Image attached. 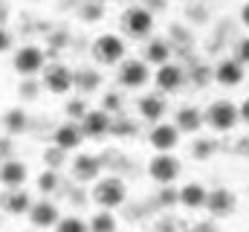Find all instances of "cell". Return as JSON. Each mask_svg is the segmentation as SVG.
<instances>
[{
  "mask_svg": "<svg viewBox=\"0 0 249 232\" xmlns=\"http://www.w3.org/2000/svg\"><path fill=\"white\" fill-rule=\"evenodd\" d=\"M93 203L102 206V209H119L124 200H127V183L116 174H107V177H99L93 192H90Z\"/></svg>",
  "mask_w": 249,
  "mask_h": 232,
  "instance_id": "6da1fadb",
  "label": "cell"
},
{
  "mask_svg": "<svg viewBox=\"0 0 249 232\" xmlns=\"http://www.w3.org/2000/svg\"><path fill=\"white\" fill-rule=\"evenodd\" d=\"M119 23H122V32L133 41H148L154 35V12L148 6H127Z\"/></svg>",
  "mask_w": 249,
  "mask_h": 232,
  "instance_id": "7a4b0ae2",
  "label": "cell"
},
{
  "mask_svg": "<svg viewBox=\"0 0 249 232\" xmlns=\"http://www.w3.org/2000/svg\"><path fill=\"white\" fill-rule=\"evenodd\" d=\"M203 119H206V128H212L217 134H226V131H232L241 122V111L229 99H214L212 105L203 108Z\"/></svg>",
  "mask_w": 249,
  "mask_h": 232,
  "instance_id": "3957f363",
  "label": "cell"
},
{
  "mask_svg": "<svg viewBox=\"0 0 249 232\" xmlns=\"http://www.w3.org/2000/svg\"><path fill=\"white\" fill-rule=\"evenodd\" d=\"M41 84L44 90H50L53 96H67L72 87H75V76L72 70L61 64V61H50L44 70H41Z\"/></svg>",
  "mask_w": 249,
  "mask_h": 232,
  "instance_id": "277c9868",
  "label": "cell"
},
{
  "mask_svg": "<svg viewBox=\"0 0 249 232\" xmlns=\"http://www.w3.org/2000/svg\"><path fill=\"white\" fill-rule=\"evenodd\" d=\"M90 56L96 58L99 64H105V67H113V64H122V61H124V56H127V47H124V41L119 38V35L105 32V35H99V38L93 41Z\"/></svg>",
  "mask_w": 249,
  "mask_h": 232,
  "instance_id": "5b68a950",
  "label": "cell"
},
{
  "mask_svg": "<svg viewBox=\"0 0 249 232\" xmlns=\"http://www.w3.org/2000/svg\"><path fill=\"white\" fill-rule=\"evenodd\" d=\"M180 174H183V163L171 151H157L148 163V177L160 186H171L174 180H180Z\"/></svg>",
  "mask_w": 249,
  "mask_h": 232,
  "instance_id": "8992f818",
  "label": "cell"
},
{
  "mask_svg": "<svg viewBox=\"0 0 249 232\" xmlns=\"http://www.w3.org/2000/svg\"><path fill=\"white\" fill-rule=\"evenodd\" d=\"M116 81L124 90H139L151 81V70H148V61L145 58H124L116 70Z\"/></svg>",
  "mask_w": 249,
  "mask_h": 232,
  "instance_id": "52a82bcc",
  "label": "cell"
},
{
  "mask_svg": "<svg viewBox=\"0 0 249 232\" xmlns=\"http://www.w3.org/2000/svg\"><path fill=\"white\" fill-rule=\"evenodd\" d=\"M203 209L212 215V221L232 218V215L238 212V194H235L232 189H226V186H214V189L209 192V197H206V206H203Z\"/></svg>",
  "mask_w": 249,
  "mask_h": 232,
  "instance_id": "ba28073f",
  "label": "cell"
},
{
  "mask_svg": "<svg viewBox=\"0 0 249 232\" xmlns=\"http://www.w3.org/2000/svg\"><path fill=\"white\" fill-rule=\"evenodd\" d=\"M12 64H15V73H18V76L35 78V76H41V70L47 67V53H44L41 47H35V44H26V47H20V50L15 53Z\"/></svg>",
  "mask_w": 249,
  "mask_h": 232,
  "instance_id": "9c48e42d",
  "label": "cell"
},
{
  "mask_svg": "<svg viewBox=\"0 0 249 232\" xmlns=\"http://www.w3.org/2000/svg\"><path fill=\"white\" fill-rule=\"evenodd\" d=\"M212 76H214V81L220 87H238V84L247 81V64H241L235 56H226L214 64Z\"/></svg>",
  "mask_w": 249,
  "mask_h": 232,
  "instance_id": "30bf717a",
  "label": "cell"
},
{
  "mask_svg": "<svg viewBox=\"0 0 249 232\" xmlns=\"http://www.w3.org/2000/svg\"><path fill=\"white\" fill-rule=\"evenodd\" d=\"M154 84H157L160 93H177V90H183V84H186V70H183V64H177V61L160 64L157 73H154Z\"/></svg>",
  "mask_w": 249,
  "mask_h": 232,
  "instance_id": "8fae6325",
  "label": "cell"
},
{
  "mask_svg": "<svg viewBox=\"0 0 249 232\" xmlns=\"http://www.w3.org/2000/svg\"><path fill=\"white\" fill-rule=\"evenodd\" d=\"M78 125L84 131V139H105L113 131V114H107L105 108H96V111H87L81 116Z\"/></svg>",
  "mask_w": 249,
  "mask_h": 232,
  "instance_id": "7c38bea8",
  "label": "cell"
},
{
  "mask_svg": "<svg viewBox=\"0 0 249 232\" xmlns=\"http://www.w3.org/2000/svg\"><path fill=\"white\" fill-rule=\"evenodd\" d=\"M148 142L154 151H174L180 145V128L174 122H154L148 131Z\"/></svg>",
  "mask_w": 249,
  "mask_h": 232,
  "instance_id": "4fadbf2b",
  "label": "cell"
},
{
  "mask_svg": "<svg viewBox=\"0 0 249 232\" xmlns=\"http://www.w3.org/2000/svg\"><path fill=\"white\" fill-rule=\"evenodd\" d=\"M70 172L78 183H96L102 177V160L96 154H78V157H72Z\"/></svg>",
  "mask_w": 249,
  "mask_h": 232,
  "instance_id": "5bb4252c",
  "label": "cell"
},
{
  "mask_svg": "<svg viewBox=\"0 0 249 232\" xmlns=\"http://www.w3.org/2000/svg\"><path fill=\"white\" fill-rule=\"evenodd\" d=\"M81 142H84V131H81V125L72 122V119L61 122V125L53 131V145H58L64 151H75V148H81Z\"/></svg>",
  "mask_w": 249,
  "mask_h": 232,
  "instance_id": "9a60e30c",
  "label": "cell"
},
{
  "mask_svg": "<svg viewBox=\"0 0 249 232\" xmlns=\"http://www.w3.org/2000/svg\"><path fill=\"white\" fill-rule=\"evenodd\" d=\"M29 221L38 230H53L61 221V212H58V206L53 200H35L32 209H29Z\"/></svg>",
  "mask_w": 249,
  "mask_h": 232,
  "instance_id": "2e32d148",
  "label": "cell"
},
{
  "mask_svg": "<svg viewBox=\"0 0 249 232\" xmlns=\"http://www.w3.org/2000/svg\"><path fill=\"white\" fill-rule=\"evenodd\" d=\"M165 111H168V105H165V99L160 96V93H145V96H139V102H136V114L142 116V122H162L165 119Z\"/></svg>",
  "mask_w": 249,
  "mask_h": 232,
  "instance_id": "e0dca14e",
  "label": "cell"
},
{
  "mask_svg": "<svg viewBox=\"0 0 249 232\" xmlns=\"http://www.w3.org/2000/svg\"><path fill=\"white\" fill-rule=\"evenodd\" d=\"M206 197H209V189H206L203 183H197V180H191V183H186V186L177 189V206H183L188 212L203 209V206H206Z\"/></svg>",
  "mask_w": 249,
  "mask_h": 232,
  "instance_id": "ac0fdd59",
  "label": "cell"
},
{
  "mask_svg": "<svg viewBox=\"0 0 249 232\" xmlns=\"http://www.w3.org/2000/svg\"><path fill=\"white\" fill-rule=\"evenodd\" d=\"M26 166L20 163V160H15V157H9V160H3L0 163V186H6V189H20L23 183H26Z\"/></svg>",
  "mask_w": 249,
  "mask_h": 232,
  "instance_id": "d6986e66",
  "label": "cell"
},
{
  "mask_svg": "<svg viewBox=\"0 0 249 232\" xmlns=\"http://www.w3.org/2000/svg\"><path fill=\"white\" fill-rule=\"evenodd\" d=\"M174 125L180 128V134H197V131L206 125V119H203V111H200V108L183 105V108H177V114H174Z\"/></svg>",
  "mask_w": 249,
  "mask_h": 232,
  "instance_id": "ffe728a7",
  "label": "cell"
},
{
  "mask_svg": "<svg viewBox=\"0 0 249 232\" xmlns=\"http://www.w3.org/2000/svg\"><path fill=\"white\" fill-rule=\"evenodd\" d=\"M32 194L26 192V189H9V194H6V200H3V209L9 212V215H29V209H32Z\"/></svg>",
  "mask_w": 249,
  "mask_h": 232,
  "instance_id": "44dd1931",
  "label": "cell"
},
{
  "mask_svg": "<svg viewBox=\"0 0 249 232\" xmlns=\"http://www.w3.org/2000/svg\"><path fill=\"white\" fill-rule=\"evenodd\" d=\"M145 61L154 64V67L171 61V41L168 38H148V44H145Z\"/></svg>",
  "mask_w": 249,
  "mask_h": 232,
  "instance_id": "7402d4cb",
  "label": "cell"
},
{
  "mask_svg": "<svg viewBox=\"0 0 249 232\" xmlns=\"http://www.w3.org/2000/svg\"><path fill=\"white\" fill-rule=\"evenodd\" d=\"M26 128H29V114H26L23 108H9V111L3 114V131H6L9 136L26 134Z\"/></svg>",
  "mask_w": 249,
  "mask_h": 232,
  "instance_id": "603a6c76",
  "label": "cell"
},
{
  "mask_svg": "<svg viewBox=\"0 0 249 232\" xmlns=\"http://www.w3.org/2000/svg\"><path fill=\"white\" fill-rule=\"evenodd\" d=\"M72 76H75V90H81V93H93L102 87V76L93 67H78Z\"/></svg>",
  "mask_w": 249,
  "mask_h": 232,
  "instance_id": "cb8c5ba5",
  "label": "cell"
},
{
  "mask_svg": "<svg viewBox=\"0 0 249 232\" xmlns=\"http://www.w3.org/2000/svg\"><path fill=\"white\" fill-rule=\"evenodd\" d=\"M87 224H90V232H116V230H119V224H116V218H113V212H110V209L96 212Z\"/></svg>",
  "mask_w": 249,
  "mask_h": 232,
  "instance_id": "d4e9b609",
  "label": "cell"
},
{
  "mask_svg": "<svg viewBox=\"0 0 249 232\" xmlns=\"http://www.w3.org/2000/svg\"><path fill=\"white\" fill-rule=\"evenodd\" d=\"M217 154V139H212V136H197L194 142H191V157L194 160H209V157H214Z\"/></svg>",
  "mask_w": 249,
  "mask_h": 232,
  "instance_id": "484cf974",
  "label": "cell"
},
{
  "mask_svg": "<svg viewBox=\"0 0 249 232\" xmlns=\"http://www.w3.org/2000/svg\"><path fill=\"white\" fill-rule=\"evenodd\" d=\"M78 18L84 23H96L105 18V0H84L81 9H78Z\"/></svg>",
  "mask_w": 249,
  "mask_h": 232,
  "instance_id": "4316f807",
  "label": "cell"
},
{
  "mask_svg": "<svg viewBox=\"0 0 249 232\" xmlns=\"http://www.w3.org/2000/svg\"><path fill=\"white\" fill-rule=\"evenodd\" d=\"M53 232H90V224L84 218H78V215H67L53 227Z\"/></svg>",
  "mask_w": 249,
  "mask_h": 232,
  "instance_id": "83f0119b",
  "label": "cell"
},
{
  "mask_svg": "<svg viewBox=\"0 0 249 232\" xmlns=\"http://www.w3.org/2000/svg\"><path fill=\"white\" fill-rule=\"evenodd\" d=\"M58 186H61V177H58L55 169H47L38 177V192L41 194H53V192H58Z\"/></svg>",
  "mask_w": 249,
  "mask_h": 232,
  "instance_id": "f1b7e54d",
  "label": "cell"
},
{
  "mask_svg": "<svg viewBox=\"0 0 249 232\" xmlns=\"http://www.w3.org/2000/svg\"><path fill=\"white\" fill-rule=\"evenodd\" d=\"M87 111H90V108H87V102H84V99H70V102L64 105V114L70 116L72 122H81V116L87 114Z\"/></svg>",
  "mask_w": 249,
  "mask_h": 232,
  "instance_id": "f546056e",
  "label": "cell"
},
{
  "mask_svg": "<svg viewBox=\"0 0 249 232\" xmlns=\"http://www.w3.org/2000/svg\"><path fill=\"white\" fill-rule=\"evenodd\" d=\"M64 154H70V151H64V148H58V145H53V151H47L44 154V163H47V169H61L64 166Z\"/></svg>",
  "mask_w": 249,
  "mask_h": 232,
  "instance_id": "4dcf8cb0",
  "label": "cell"
},
{
  "mask_svg": "<svg viewBox=\"0 0 249 232\" xmlns=\"http://www.w3.org/2000/svg\"><path fill=\"white\" fill-rule=\"evenodd\" d=\"M107 114L113 111H122V93H105V105H102Z\"/></svg>",
  "mask_w": 249,
  "mask_h": 232,
  "instance_id": "1f68e13d",
  "label": "cell"
},
{
  "mask_svg": "<svg viewBox=\"0 0 249 232\" xmlns=\"http://www.w3.org/2000/svg\"><path fill=\"white\" fill-rule=\"evenodd\" d=\"M157 200H160L162 206H177V192H174L171 186H162L160 194H157Z\"/></svg>",
  "mask_w": 249,
  "mask_h": 232,
  "instance_id": "d6a6232c",
  "label": "cell"
},
{
  "mask_svg": "<svg viewBox=\"0 0 249 232\" xmlns=\"http://www.w3.org/2000/svg\"><path fill=\"white\" fill-rule=\"evenodd\" d=\"M235 58H238L241 64H247V67H249V35H247V38H241V41L235 44Z\"/></svg>",
  "mask_w": 249,
  "mask_h": 232,
  "instance_id": "836d02e7",
  "label": "cell"
},
{
  "mask_svg": "<svg viewBox=\"0 0 249 232\" xmlns=\"http://www.w3.org/2000/svg\"><path fill=\"white\" fill-rule=\"evenodd\" d=\"M136 131V125L133 122H127V119H122L119 116V122H113V131L110 134H116V136H122V134H133Z\"/></svg>",
  "mask_w": 249,
  "mask_h": 232,
  "instance_id": "e575fe53",
  "label": "cell"
},
{
  "mask_svg": "<svg viewBox=\"0 0 249 232\" xmlns=\"http://www.w3.org/2000/svg\"><path fill=\"white\" fill-rule=\"evenodd\" d=\"M12 47H15V38H12V32H9L6 26H0V56H3V53H9Z\"/></svg>",
  "mask_w": 249,
  "mask_h": 232,
  "instance_id": "d590c367",
  "label": "cell"
},
{
  "mask_svg": "<svg viewBox=\"0 0 249 232\" xmlns=\"http://www.w3.org/2000/svg\"><path fill=\"white\" fill-rule=\"evenodd\" d=\"M20 96L23 99H38V84L35 81H23L20 84Z\"/></svg>",
  "mask_w": 249,
  "mask_h": 232,
  "instance_id": "8d00e7d4",
  "label": "cell"
},
{
  "mask_svg": "<svg viewBox=\"0 0 249 232\" xmlns=\"http://www.w3.org/2000/svg\"><path fill=\"white\" fill-rule=\"evenodd\" d=\"M12 157V139L9 136H0V163Z\"/></svg>",
  "mask_w": 249,
  "mask_h": 232,
  "instance_id": "74e56055",
  "label": "cell"
},
{
  "mask_svg": "<svg viewBox=\"0 0 249 232\" xmlns=\"http://www.w3.org/2000/svg\"><path fill=\"white\" fill-rule=\"evenodd\" d=\"M191 232H220V230H217L212 221H200V224H194V230Z\"/></svg>",
  "mask_w": 249,
  "mask_h": 232,
  "instance_id": "f35d334b",
  "label": "cell"
},
{
  "mask_svg": "<svg viewBox=\"0 0 249 232\" xmlns=\"http://www.w3.org/2000/svg\"><path fill=\"white\" fill-rule=\"evenodd\" d=\"M238 111H241V122H244V125H249V96L241 102V105H238Z\"/></svg>",
  "mask_w": 249,
  "mask_h": 232,
  "instance_id": "ab89813d",
  "label": "cell"
},
{
  "mask_svg": "<svg viewBox=\"0 0 249 232\" xmlns=\"http://www.w3.org/2000/svg\"><path fill=\"white\" fill-rule=\"evenodd\" d=\"M238 18H241V23H244V26L249 29V0L244 3V6H241V15H238Z\"/></svg>",
  "mask_w": 249,
  "mask_h": 232,
  "instance_id": "60d3db41",
  "label": "cell"
},
{
  "mask_svg": "<svg viewBox=\"0 0 249 232\" xmlns=\"http://www.w3.org/2000/svg\"><path fill=\"white\" fill-rule=\"evenodd\" d=\"M145 6H148L151 12H154V9H165V0H148Z\"/></svg>",
  "mask_w": 249,
  "mask_h": 232,
  "instance_id": "b9f144b4",
  "label": "cell"
},
{
  "mask_svg": "<svg viewBox=\"0 0 249 232\" xmlns=\"http://www.w3.org/2000/svg\"><path fill=\"white\" fill-rule=\"evenodd\" d=\"M6 20H9V9L6 3H0V26H6Z\"/></svg>",
  "mask_w": 249,
  "mask_h": 232,
  "instance_id": "7bdbcfd3",
  "label": "cell"
},
{
  "mask_svg": "<svg viewBox=\"0 0 249 232\" xmlns=\"http://www.w3.org/2000/svg\"><path fill=\"white\" fill-rule=\"evenodd\" d=\"M35 3H38V0H35Z\"/></svg>",
  "mask_w": 249,
  "mask_h": 232,
  "instance_id": "ee69618b",
  "label": "cell"
}]
</instances>
